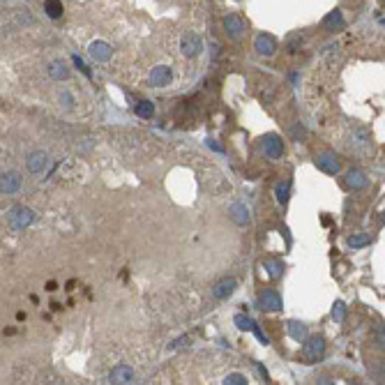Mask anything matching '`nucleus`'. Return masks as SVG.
Returning a JSON list of instances; mask_svg holds the SVG:
<instances>
[{"mask_svg":"<svg viewBox=\"0 0 385 385\" xmlns=\"http://www.w3.org/2000/svg\"><path fill=\"white\" fill-rule=\"evenodd\" d=\"M325 353V339L319 337V335H314V337H307L305 344H302V351H300V358L305 365H314V362H319Z\"/></svg>","mask_w":385,"mask_h":385,"instance_id":"f257e3e1","label":"nucleus"},{"mask_svg":"<svg viewBox=\"0 0 385 385\" xmlns=\"http://www.w3.org/2000/svg\"><path fill=\"white\" fill-rule=\"evenodd\" d=\"M7 222H9V229L12 231H23L35 222V212H32L30 208H25V205H16V208L9 210Z\"/></svg>","mask_w":385,"mask_h":385,"instance_id":"f03ea898","label":"nucleus"},{"mask_svg":"<svg viewBox=\"0 0 385 385\" xmlns=\"http://www.w3.org/2000/svg\"><path fill=\"white\" fill-rule=\"evenodd\" d=\"M261 152H263V157L270 159V162L282 159V155H284L282 136H277V134H263V136H261Z\"/></svg>","mask_w":385,"mask_h":385,"instance_id":"7ed1b4c3","label":"nucleus"},{"mask_svg":"<svg viewBox=\"0 0 385 385\" xmlns=\"http://www.w3.org/2000/svg\"><path fill=\"white\" fill-rule=\"evenodd\" d=\"M314 164H316V169L323 171V173H328V175H337L339 171H342V164H339L337 155H335V152H330V150L316 152Z\"/></svg>","mask_w":385,"mask_h":385,"instance_id":"20e7f679","label":"nucleus"},{"mask_svg":"<svg viewBox=\"0 0 385 385\" xmlns=\"http://www.w3.org/2000/svg\"><path fill=\"white\" fill-rule=\"evenodd\" d=\"M256 305H259L261 312H279L284 307V300L275 289H263L256 298Z\"/></svg>","mask_w":385,"mask_h":385,"instance_id":"39448f33","label":"nucleus"},{"mask_svg":"<svg viewBox=\"0 0 385 385\" xmlns=\"http://www.w3.org/2000/svg\"><path fill=\"white\" fill-rule=\"evenodd\" d=\"M201 48H203V42L196 32H185L180 37V53L185 58H196L201 53Z\"/></svg>","mask_w":385,"mask_h":385,"instance_id":"423d86ee","label":"nucleus"},{"mask_svg":"<svg viewBox=\"0 0 385 385\" xmlns=\"http://www.w3.org/2000/svg\"><path fill=\"white\" fill-rule=\"evenodd\" d=\"M222 28H224V32L231 37V39H240L242 35L247 32V23L242 21L238 14H229V16H224L222 18Z\"/></svg>","mask_w":385,"mask_h":385,"instance_id":"0eeeda50","label":"nucleus"},{"mask_svg":"<svg viewBox=\"0 0 385 385\" xmlns=\"http://www.w3.org/2000/svg\"><path fill=\"white\" fill-rule=\"evenodd\" d=\"M351 143H353V148L358 152H369V148H372V134H369L367 127L355 125L351 129Z\"/></svg>","mask_w":385,"mask_h":385,"instance_id":"6e6552de","label":"nucleus"},{"mask_svg":"<svg viewBox=\"0 0 385 385\" xmlns=\"http://www.w3.org/2000/svg\"><path fill=\"white\" fill-rule=\"evenodd\" d=\"M235 289H238V279L222 277L215 286H212V298H217V300H229L231 295L235 293Z\"/></svg>","mask_w":385,"mask_h":385,"instance_id":"1a4fd4ad","label":"nucleus"},{"mask_svg":"<svg viewBox=\"0 0 385 385\" xmlns=\"http://www.w3.org/2000/svg\"><path fill=\"white\" fill-rule=\"evenodd\" d=\"M254 51H256L259 55H265V58L275 55V53H277V42H275V37L265 35V32L256 35V37H254Z\"/></svg>","mask_w":385,"mask_h":385,"instance_id":"9d476101","label":"nucleus"},{"mask_svg":"<svg viewBox=\"0 0 385 385\" xmlns=\"http://www.w3.org/2000/svg\"><path fill=\"white\" fill-rule=\"evenodd\" d=\"M88 53H90V58L97 62H108L111 55H113V48H111L108 42H104V39H95V42H90V46H88Z\"/></svg>","mask_w":385,"mask_h":385,"instance_id":"9b49d317","label":"nucleus"},{"mask_svg":"<svg viewBox=\"0 0 385 385\" xmlns=\"http://www.w3.org/2000/svg\"><path fill=\"white\" fill-rule=\"evenodd\" d=\"M344 185L349 187V189H353V192H360V189H365V187L369 185V178L365 171L360 169H351L344 173Z\"/></svg>","mask_w":385,"mask_h":385,"instance_id":"f8f14e48","label":"nucleus"},{"mask_svg":"<svg viewBox=\"0 0 385 385\" xmlns=\"http://www.w3.org/2000/svg\"><path fill=\"white\" fill-rule=\"evenodd\" d=\"M173 78V69L169 65H157L150 72V85L152 88H166Z\"/></svg>","mask_w":385,"mask_h":385,"instance_id":"ddd939ff","label":"nucleus"},{"mask_svg":"<svg viewBox=\"0 0 385 385\" xmlns=\"http://www.w3.org/2000/svg\"><path fill=\"white\" fill-rule=\"evenodd\" d=\"M136 381V372L127 365H118V367L111 369L108 374V383H118V385H127V383H134Z\"/></svg>","mask_w":385,"mask_h":385,"instance_id":"4468645a","label":"nucleus"},{"mask_svg":"<svg viewBox=\"0 0 385 385\" xmlns=\"http://www.w3.org/2000/svg\"><path fill=\"white\" fill-rule=\"evenodd\" d=\"M25 166H28V171H30V173H35V175L44 173V171H46V166H48V155L44 150L30 152V155H28V159H25Z\"/></svg>","mask_w":385,"mask_h":385,"instance_id":"2eb2a0df","label":"nucleus"},{"mask_svg":"<svg viewBox=\"0 0 385 385\" xmlns=\"http://www.w3.org/2000/svg\"><path fill=\"white\" fill-rule=\"evenodd\" d=\"M0 189H2L5 196H14L21 189V175L16 171H5L2 173V182H0Z\"/></svg>","mask_w":385,"mask_h":385,"instance_id":"dca6fc26","label":"nucleus"},{"mask_svg":"<svg viewBox=\"0 0 385 385\" xmlns=\"http://www.w3.org/2000/svg\"><path fill=\"white\" fill-rule=\"evenodd\" d=\"M229 215H231V219H233L238 226H249V222H252V217H249V208H247L245 203H231Z\"/></svg>","mask_w":385,"mask_h":385,"instance_id":"f3484780","label":"nucleus"},{"mask_svg":"<svg viewBox=\"0 0 385 385\" xmlns=\"http://www.w3.org/2000/svg\"><path fill=\"white\" fill-rule=\"evenodd\" d=\"M46 72L51 78H55V81H65V78H69V67H67L65 60H51L46 67Z\"/></svg>","mask_w":385,"mask_h":385,"instance_id":"a211bd4d","label":"nucleus"},{"mask_svg":"<svg viewBox=\"0 0 385 385\" xmlns=\"http://www.w3.org/2000/svg\"><path fill=\"white\" fill-rule=\"evenodd\" d=\"M286 330H289V337L295 339V342H305V339L309 337L307 325L302 323V321H289V323H286Z\"/></svg>","mask_w":385,"mask_h":385,"instance_id":"6ab92c4d","label":"nucleus"},{"mask_svg":"<svg viewBox=\"0 0 385 385\" xmlns=\"http://www.w3.org/2000/svg\"><path fill=\"white\" fill-rule=\"evenodd\" d=\"M344 25H346V21H344V14L339 12V9H332V12L323 18V28H325V30L337 32V30H342Z\"/></svg>","mask_w":385,"mask_h":385,"instance_id":"aec40b11","label":"nucleus"},{"mask_svg":"<svg viewBox=\"0 0 385 385\" xmlns=\"http://www.w3.org/2000/svg\"><path fill=\"white\" fill-rule=\"evenodd\" d=\"M275 199H277L279 205H286L291 199V180H282L277 182V187H275Z\"/></svg>","mask_w":385,"mask_h":385,"instance_id":"412c9836","label":"nucleus"},{"mask_svg":"<svg viewBox=\"0 0 385 385\" xmlns=\"http://www.w3.org/2000/svg\"><path fill=\"white\" fill-rule=\"evenodd\" d=\"M263 270H268V275H270L272 279H279L284 272V263L279 259H265L263 261Z\"/></svg>","mask_w":385,"mask_h":385,"instance_id":"4be33fe9","label":"nucleus"},{"mask_svg":"<svg viewBox=\"0 0 385 385\" xmlns=\"http://www.w3.org/2000/svg\"><path fill=\"white\" fill-rule=\"evenodd\" d=\"M134 113L139 115V118H145V120H148V118L155 115V104H152L150 99H141V102L134 106Z\"/></svg>","mask_w":385,"mask_h":385,"instance_id":"5701e85b","label":"nucleus"},{"mask_svg":"<svg viewBox=\"0 0 385 385\" xmlns=\"http://www.w3.org/2000/svg\"><path fill=\"white\" fill-rule=\"evenodd\" d=\"M44 12L48 18H60L62 16V2L60 0H44Z\"/></svg>","mask_w":385,"mask_h":385,"instance_id":"b1692460","label":"nucleus"},{"mask_svg":"<svg viewBox=\"0 0 385 385\" xmlns=\"http://www.w3.org/2000/svg\"><path fill=\"white\" fill-rule=\"evenodd\" d=\"M349 247L351 249H362V247H367L369 242H372V238H369L367 233H353V235H349Z\"/></svg>","mask_w":385,"mask_h":385,"instance_id":"393cba45","label":"nucleus"},{"mask_svg":"<svg viewBox=\"0 0 385 385\" xmlns=\"http://www.w3.org/2000/svg\"><path fill=\"white\" fill-rule=\"evenodd\" d=\"M233 323L240 328V330H245V332H254V328H256V323H254L247 314H235L233 316Z\"/></svg>","mask_w":385,"mask_h":385,"instance_id":"a878e982","label":"nucleus"},{"mask_svg":"<svg viewBox=\"0 0 385 385\" xmlns=\"http://www.w3.org/2000/svg\"><path fill=\"white\" fill-rule=\"evenodd\" d=\"M291 139L298 141V143L307 141V127L302 125V122H295V125L291 127Z\"/></svg>","mask_w":385,"mask_h":385,"instance_id":"bb28decb","label":"nucleus"},{"mask_svg":"<svg viewBox=\"0 0 385 385\" xmlns=\"http://www.w3.org/2000/svg\"><path fill=\"white\" fill-rule=\"evenodd\" d=\"M58 102H60V106L65 108V111H72L74 104H76V99H74V95L69 90H60V95H58Z\"/></svg>","mask_w":385,"mask_h":385,"instance_id":"cd10ccee","label":"nucleus"},{"mask_svg":"<svg viewBox=\"0 0 385 385\" xmlns=\"http://www.w3.org/2000/svg\"><path fill=\"white\" fill-rule=\"evenodd\" d=\"M247 376L245 374H226L224 376V385H245Z\"/></svg>","mask_w":385,"mask_h":385,"instance_id":"c85d7f7f","label":"nucleus"},{"mask_svg":"<svg viewBox=\"0 0 385 385\" xmlns=\"http://www.w3.org/2000/svg\"><path fill=\"white\" fill-rule=\"evenodd\" d=\"M344 316H346V305H344V302H335V307H332V319L344 321Z\"/></svg>","mask_w":385,"mask_h":385,"instance_id":"c756f323","label":"nucleus"},{"mask_svg":"<svg viewBox=\"0 0 385 385\" xmlns=\"http://www.w3.org/2000/svg\"><path fill=\"white\" fill-rule=\"evenodd\" d=\"M374 344H376V349L385 351V328L379 330V337H374Z\"/></svg>","mask_w":385,"mask_h":385,"instance_id":"7c9ffc66","label":"nucleus"},{"mask_svg":"<svg viewBox=\"0 0 385 385\" xmlns=\"http://www.w3.org/2000/svg\"><path fill=\"white\" fill-rule=\"evenodd\" d=\"M72 62H74V65H76V67H78V69H81V72L85 74V76H90V69H88V67H85V62L81 60V58H78V55H72Z\"/></svg>","mask_w":385,"mask_h":385,"instance_id":"2f4dec72","label":"nucleus"},{"mask_svg":"<svg viewBox=\"0 0 385 385\" xmlns=\"http://www.w3.org/2000/svg\"><path fill=\"white\" fill-rule=\"evenodd\" d=\"M254 335H256V339H259V342L263 344V346H268V344H270V339H268V335H265V332H261V330H259V325H256V328H254Z\"/></svg>","mask_w":385,"mask_h":385,"instance_id":"473e14b6","label":"nucleus"},{"mask_svg":"<svg viewBox=\"0 0 385 385\" xmlns=\"http://www.w3.org/2000/svg\"><path fill=\"white\" fill-rule=\"evenodd\" d=\"M383 215H385V212H383ZM383 222H385V217H383Z\"/></svg>","mask_w":385,"mask_h":385,"instance_id":"72a5a7b5","label":"nucleus"}]
</instances>
